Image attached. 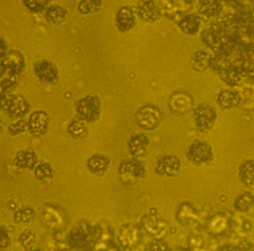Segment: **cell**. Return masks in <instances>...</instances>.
I'll list each match as a JSON object with an SVG mask.
<instances>
[{
    "instance_id": "43",
    "label": "cell",
    "mask_w": 254,
    "mask_h": 251,
    "mask_svg": "<svg viewBox=\"0 0 254 251\" xmlns=\"http://www.w3.org/2000/svg\"><path fill=\"white\" fill-rule=\"evenodd\" d=\"M171 251H191V250L188 249V247H176V249H173Z\"/></svg>"
},
{
    "instance_id": "4",
    "label": "cell",
    "mask_w": 254,
    "mask_h": 251,
    "mask_svg": "<svg viewBox=\"0 0 254 251\" xmlns=\"http://www.w3.org/2000/svg\"><path fill=\"white\" fill-rule=\"evenodd\" d=\"M118 175L122 183L131 185L146 175V167L138 159H125L118 166Z\"/></svg>"
},
{
    "instance_id": "23",
    "label": "cell",
    "mask_w": 254,
    "mask_h": 251,
    "mask_svg": "<svg viewBox=\"0 0 254 251\" xmlns=\"http://www.w3.org/2000/svg\"><path fill=\"white\" fill-rule=\"evenodd\" d=\"M67 134L74 139H80V138H86L88 134V128L86 122L82 119H72L67 126Z\"/></svg>"
},
{
    "instance_id": "31",
    "label": "cell",
    "mask_w": 254,
    "mask_h": 251,
    "mask_svg": "<svg viewBox=\"0 0 254 251\" xmlns=\"http://www.w3.org/2000/svg\"><path fill=\"white\" fill-rule=\"evenodd\" d=\"M36 211L34 207H22L13 214V222L15 223H30L35 219Z\"/></svg>"
},
{
    "instance_id": "2",
    "label": "cell",
    "mask_w": 254,
    "mask_h": 251,
    "mask_svg": "<svg viewBox=\"0 0 254 251\" xmlns=\"http://www.w3.org/2000/svg\"><path fill=\"white\" fill-rule=\"evenodd\" d=\"M101 107V100L95 95H87V97L80 98L75 103V110H76L78 118L86 123L95 122L99 118Z\"/></svg>"
},
{
    "instance_id": "9",
    "label": "cell",
    "mask_w": 254,
    "mask_h": 251,
    "mask_svg": "<svg viewBox=\"0 0 254 251\" xmlns=\"http://www.w3.org/2000/svg\"><path fill=\"white\" fill-rule=\"evenodd\" d=\"M136 16L142 19L143 22L155 23L162 16V9L153 0H142L138 1L135 5Z\"/></svg>"
},
{
    "instance_id": "3",
    "label": "cell",
    "mask_w": 254,
    "mask_h": 251,
    "mask_svg": "<svg viewBox=\"0 0 254 251\" xmlns=\"http://www.w3.org/2000/svg\"><path fill=\"white\" fill-rule=\"evenodd\" d=\"M163 119V111L154 104H145L135 112V122L140 128L153 131L161 124Z\"/></svg>"
},
{
    "instance_id": "33",
    "label": "cell",
    "mask_w": 254,
    "mask_h": 251,
    "mask_svg": "<svg viewBox=\"0 0 254 251\" xmlns=\"http://www.w3.org/2000/svg\"><path fill=\"white\" fill-rule=\"evenodd\" d=\"M102 7L101 0H83L78 3V11L82 15H90L99 11Z\"/></svg>"
},
{
    "instance_id": "38",
    "label": "cell",
    "mask_w": 254,
    "mask_h": 251,
    "mask_svg": "<svg viewBox=\"0 0 254 251\" xmlns=\"http://www.w3.org/2000/svg\"><path fill=\"white\" fill-rule=\"evenodd\" d=\"M19 239H20V242H22L23 246L27 247L28 245H31V243L35 241V234L32 233V230H24V231L20 234Z\"/></svg>"
},
{
    "instance_id": "37",
    "label": "cell",
    "mask_w": 254,
    "mask_h": 251,
    "mask_svg": "<svg viewBox=\"0 0 254 251\" xmlns=\"http://www.w3.org/2000/svg\"><path fill=\"white\" fill-rule=\"evenodd\" d=\"M145 251H171V249L162 239H154L146 245Z\"/></svg>"
},
{
    "instance_id": "27",
    "label": "cell",
    "mask_w": 254,
    "mask_h": 251,
    "mask_svg": "<svg viewBox=\"0 0 254 251\" xmlns=\"http://www.w3.org/2000/svg\"><path fill=\"white\" fill-rule=\"evenodd\" d=\"M219 78H221V80H224L229 87H236V86H238V84L241 83L244 75H242L241 71L238 70V68L232 66L229 67L228 70H225L224 72H221V74H219Z\"/></svg>"
},
{
    "instance_id": "8",
    "label": "cell",
    "mask_w": 254,
    "mask_h": 251,
    "mask_svg": "<svg viewBox=\"0 0 254 251\" xmlns=\"http://www.w3.org/2000/svg\"><path fill=\"white\" fill-rule=\"evenodd\" d=\"M135 8L131 5H123L115 13V26L121 32L131 31L136 24Z\"/></svg>"
},
{
    "instance_id": "28",
    "label": "cell",
    "mask_w": 254,
    "mask_h": 251,
    "mask_svg": "<svg viewBox=\"0 0 254 251\" xmlns=\"http://www.w3.org/2000/svg\"><path fill=\"white\" fill-rule=\"evenodd\" d=\"M191 63H193V67L197 71L209 70L211 63V55L207 51L199 50L197 52H194L193 57H191Z\"/></svg>"
},
{
    "instance_id": "26",
    "label": "cell",
    "mask_w": 254,
    "mask_h": 251,
    "mask_svg": "<svg viewBox=\"0 0 254 251\" xmlns=\"http://www.w3.org/2000/svg\"><path fill=\"white\" fill-rule=\"evenodd\" d=\"M233 66V59L226 55H221V53H214L211 55V63H210V70H213L217 74L224 72L225 70H228L229 67Z\"/></svg>"
},
{
    "instance_id": "32",
    "label": "cell",
    "mask_w": 254,
    "mask_h": 251,
    "mask_svg": "<svg viewBox=\"0 0 254 251\" xmlns=\"http://www.w3.org/2000/svg\"><path fill=\"white\" fill-rule=\"evenodd\" d=\"M54 174H55L54 167L50 163H47V162H39L38 166L35 167V170H34V175H35L36 179L40 182L51 179L54 176Z\"/></svg>"
},
{
    "instance_id": "14",
    "label": "cell",
    "mask_w": 254,
    "mask_h": 251,
    "mask_svg": "<svg viewBox=\"0 0 254 251\" xmlns=\"http://www.w3.org/2000/svg\"><path fill=\"white\" fill-rule=\"evenodd\" d=\"M150 145V139L145 134H135L131 135L127 146H128V151L134 158H143L147 154V147Z\"/></svg>"
},
{
    "instance_id": "17",
    "label": "cell",
    "mask_w": 254,
    "mask_h": 251,
    "mask_svg": "<svg viewBox=\"0 0 254 251\" xmlns=\"http://www.w3.org/2000/svg\"><path fill=\"white\" fill-rule=\"evenodd\" d=\"M39 163L36 152L31 150H22L13 158V164L20 170H35Z\"/></svg>"
},
{
    "instance_id": "21",
    "label": "cell",
    "mask_w": 254,
    "mask_h": 251,
    "mask_svg": "<svg viewBox=\"0 0 254 251\" xmlns=\"http://www.w3.org/2000/svg\"><path fill=\"white\" fill-rule=\"evenodd\" d=\"M222 3L217 0H202L198 3V12L205 18H215L222 12Z\"/></svg>"
},
{
    "instance_id": "42",
    "label": "cell",
    "mask_w": 254,
    "mask_h": 251,
    "mask_svg": "<svg viewBox=\"0 0 254 251\" xmlns=\"http://www.w3.org/2000/svg\"><path fill=\"white\" fill-rule=\"evenodd\" d=\"M219 251H238L237 245H225L219 249Z\"/></svg>"
},
{
    "instance_id": "11",
    "label": "cell",
    "mask_w": 254,
    "mask_h": 251,
    "mask_svg": "<svg viewBox=\"0 0 254 251\" xmlns=\"http://www.w3.org/2000/svg\"><path fill=\"white\" fill-rule=\"evenodd\" d=\"M50 116L44 110H36L30 115L28 119V130L32 135L42 137L49 131Z\"/></svg>"
},
{
    "instance_id": "44",
    "label": "cell",
    "mask_w": 254,
    "mask_h": 251,
    "mask_svg": "<svg viewBox=\"0 0 254 251\" xmlns=\"http://www.w3.org/2000/svg\"><path fill=\"white\" fill-rule=\"evenodd\" d=\"M26 251H43V250H42V249H28V250Z\"/></svg>"
},
{
    "instance_id": "34",
    "label": "cell",
    "mask_w": 254,
    "mask_h": 251,
    "mask_svg": "<svg viewBox=\"0 0 254 251\" xmlns=\"http://www.w3.org/2000/svg\"><path fill=\"white\" fill-rule=\"evenodd\" d=\"M177 218L180 219L181 223L188 225L190 220H193L195 218V211L190 204H182L178 212H177Z\"/></svg>"
},
{
    "instance_id": "18",
    "label": "cell",
    "mask_w": 254,
    "mask_h": 251,
    "mask_svg": "<svg viewBox=\"0 0 254 251\" xmlns=\"http://www.w3.org/2000/svg\"><path fill=\"white\" fill-rule=\"evenodd\" d=\"M119 242L122 243L125 247H134L138 245L140 239V233L138 227L131 225L123 226L122 229L119 230Z\"/></svg>"
},
{
    "instance_id": "16",
    "label": "cell",
    "mask_w": 254,
    "mask_h": 251,
    "mask_svg": "<svg viewBox=\"0 0 254 251\" xmlns=\"http://www.w3.org/2000/svg\"><path fill=\"white\" fill-rule=\"evenodd\" d=\"M217 103L224 110H232L241 103V95L236 90L225 88L221 90L217 95Z\"/></svg>"
},
{
    "instance_id": "1",
    "label": "cell",
    "mask_w": 254,
    "mask_h": 251,
    "mask_svg": "<svg viewBox=\"0 0 254 251\" xmlns=\"http://www.w3.org/2000/svg\"><path fill=\"white\" fill-rule=\"evenodd\" d=\"M1 108L8 116L13 119H22L24 115L28 114L31 106L30 101L22 95H15L13 93L1 94Z\"/></svg>"
},
{
    "instance_id": "41",
    "label": "cell",
    "mask_w": 254,
    "mask_h": 251,
    "mask_svg": "<svg viewBox=\"0 0 254 251\" xmlns=\"http://www.w3.org/2000/svg\"><path fill=\"white\" fill-rule=\"evenodd\" d=\"M245 32H246V35L249 36L250 39H254V18L252 19V20L248 23V24H246Z\"/></svg>"
},
{
    "instance_id": "7",
    "label": "cell",
    "mask_w": 254,
    "mask_h": 251,
    "mask_svg": "<svg viewBox=\"0 0 254 251\" xmlns=\"http://www.w3.org/2000/svg\"><path fill=\"white\" fill-rule=\"evenodd\" d=\"M181 167H182V162L178 156H176V155H162L157 160L154 171L159 176L173 178V176H177L180 174Z\"/></svg>"
},
{
    "instance_id": "19",
    "label": "cell",
    "mask_w": 254,
    "mask_h": 251,
    "mask_svg": "<svg viewBox=\"0 0 254 251\" xmlns=\"http://www.w3.org/2000/svg\"><path fill=\"white\" fill-rule=\"evenodd\" d=\"M178 27L181 28V31L188 35H195L201 28V18L195 13L184 15L182 19L178 20Z\"/></svg>"
},
{
    "instance_id": "22",
    "label": "cell",
    "mask_w": 254,
    "mask_h": 251,
    "mask_svg": "<svg viewBox=\"0 0 254 251\" xmlns=\"http://www.w3.org/2000/svg\"><path fill=\"white\" fill-rule=\"evenodd\" d=\"M67 11L59 4H50L46 9V20L51 24H61L66 20Z\"/></svg>"
},
{
    "instance_id": "6",
    "label": "cell",
    "mask_w": 254,
    "mask_h": 251,
    "mask_svg": "<svg viewBox=\"0 0 254 251\" xmlns=\"http://www.w3.org/2000/svg\"><path fill=\"white\" fill-rule=\"evenodd\" d=\"M194 122L201 131H209L217 120V111L206 103L198 104L193 111Z\"/></svg>"
},
{
    "instance_id": "25",
    "label": "cell",
    "mask_w": 254,
    "mask_h": 251,
    "mask_svg": "<svg viewBox=\"0 0 254 251\" xmlns=\"http://www.w3.org/2000/svg\"><path fill=\"white\" fill-rule=\"evenodd\" d=\"M67 242L72 249H82L87 242V233L82 227H75L68 233Z\"/></svg>"
},
{
    "instance_id": "13",
    "label": "cell",
    "mask_w": 254,
    "mask_h": 251,
    "mask_svg": "<svg viewBox=\"0 0 254 251\" xmlns=\"http://www.w3.org/2000/svg\"><path fill=\"white\" fill-rule=\"evenodd\" d=\"M193 98L189 94L177 91L169 99V107L176 115H185L193 108Z\"/></svg>"
},
{
    "instance_id": "24",
    "label": "cell",
    "mask_w": 254,
    "mask_h": 251,
    "mask_svg": "<svg viewBox=\"0 0 254 251\" xmlns=\"http://www.w3.org/2000/svg\"><path fill=\"white\" fill-rule=\"evenodd\" d=\"M228 227L229 220L224 215H221V214L211 216L209 223H207V229H209L210 234H213V235H222L228 230Z\"/></svg>"
},
{
    "instance_id": "45",
    "label": "cell",
    "mask_w": 254,
    "mask_h": 251,
    "mask_svg": "<svg viewBox=\"0 0 254 251\" xmlns=\"http://www.w3.org/2000/svg\"><path fill=\"white\" fill-rule=\"evenodd\" d=\"M55 251H68V250H63V249H59V250H55Z\"/></svg>"
},
{
    "instance_id": "36",
    "label": "cell",
    "mask_w": 254,
    "mask_h": 251,
    "mask_svg": "<svg viewBox=\"0 0 254 251\" xmlns=\"http://www.w3.org/2000/svg\"><path fill=\"white\" fill-rule=\"evenodd\" d=\"M23 4L30 12H40L43 9H47L50 5V1L47 0H24Z\"/></svg>"
},
{
    "instance_id": "29",
    "label": "cell",
    "mask_w": 254,
    "mask_h": 251,
    "mask_svg": "<svg viewBox=\"0 0 254 251\" xmlns=\"http://www.w3.org/2000/svg\"><path fill=\"white\" fill-rule=\"evenodd\" d=\"M238 175L246 186H252L254 183V160H245L240 164L238 168Z\"/></svg>"
},
{
    "instance_id": "12",
    "label": "cell",
    "mask_w": 254,
    "mask_h": 251,
    "mask_svg": "<svg viewBox=\"0 0 254 251\" xmlns=\"http://www.w3.org/2000/svg\"><path fill=\"white\" fill-rule=\"evenodd\" d=\"M35 76L42 83H57L59 79V71L49 60H39L34 64Z\"/></svg>"
},
{
    "instance_id": "40",
    "label": "cell",
    "mask_w": 254,
    "mask_h": 251,
    "mask_svg": "<svg viewBox=\"0 0 254 251\" xmlns=\"http://www.w3.org/2000/svg\"><path fill=\"white\" fill-rule=\"evenodd\" d=\"M237 247H238V251H254V243L246 241V239L238 243Z\"/></svg>"
},
{
    "instance_id": "20",
    "label": "cell",
    "mask_w": 254,
    "mask_h": 251,
    "mask_svg": "<svg viewBox=\"0 0 254 251\" xmlns=\"http://www.w3.org/2000/svg\"><path fill=\"white\" fill-rule=\"evenodd\" d=\"M86 164H87L88 171L91 172V174L101 175V174H105V172L109 170L110 159L107 158L106 155L95 154L91 155V156L87 159V163Z\"/></svg>"
},
{
    "instance_id": "15",
    "label": "cell",
    "mask_w": 254,
    "mask_h": 251,
    "mask_svg": "<svg viewBox=\"0 0 254 251\" xmlns=\"http://www.w3.org/2000/svg\"><path fill=\"white\" fill-rule=\"evenodd\" d=\"M142 226L147 231V234L154 237L155 239H161L167 231L166 223L163 222V219L157 218V216H143L142 218Z\"/></svg>"
},
{
    "instance_id": "5",
    "label": "cell",
    "mask_w": 254,
    "mask_h": 251,
    "mask_svg": "<svg viewBox=\"0 0 254 251\" xmlns=\"http://www.w3.org/2000/svg\"><path fill=\"white\" fill-rule=\"evenodd\" d=\"M186 155H188L189 160L197 166L207 164L213 160V149L206 142L195 141L189 146Z\"/></svg>"
},
{
    "instance_id": "39",
    "label": "cell",
    "mask_w": 254,
    "mask_h": 251,
    "mask_svg": "<svg viewBox=\"0 0 254 251\" xmlns=\"http://www.w3.org/2000/svg\"><path fill=\"white\" fill-rule=\"evenodd\" d=\"M11 245V239H9L8 234L5 231L4 227H1V243H0V250L5 251Z\"/></svg>"
},
{
    "instance_id": "35",
    "label": "cell",
    "mask_w": 254,
    "mask_h": 251,
    "mask_svg": "<svg viewBox=\"0 0 254 251\" xmlns=\"http://www.w3.org/2000/svg\"><path fill=\"white\" fill-rule=\"evenodd\" d=\"M7 130H8V134L11 137H18V135H20V134H23V132H26L28 130V122L24 119L13 120Z\"/></svg>"
},
{
    "instance_id": "30",
    "label": "cell",
    "mask_w": 254,
    "mask_h": 251,
    "mask_svg": "<svg viewBox=\"0 0 254 251\" xmlns=\"http://www.w3.org/2000/svg\"><path fill=\"white\" fill-rule=\"evenodd\" d=\"M234 208H236L237 211L240 212H246L249 211L250 208L254 207V195L249 191H245V193H242L234 199Z\"/></svg>"
},
{
    "instance_id": "10",
    "label": "cell",
    "mask_w": 254,
    "mask_h": 251,
    "mask_svg": "<svg viewBox=\"0 0 254 251\" xmlns=\"http://www.w3.org/2000/svg\"><path fill=\"white\" fill-rule=\"evenodd\" d=\"M24 68V59L19 51H9L4 57H1V74L19 75Z\"/></svg>"
}]
</instances>
